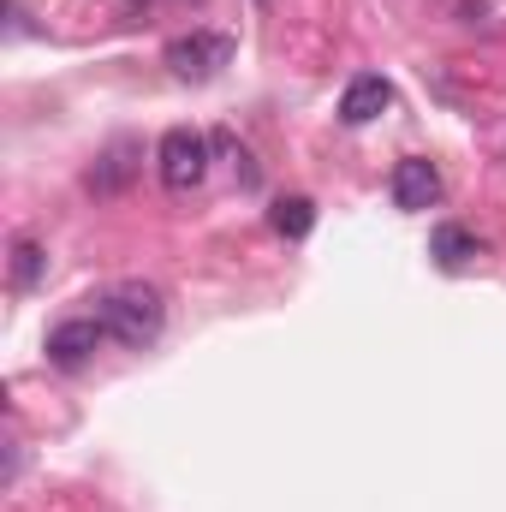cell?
<instances>
[{
    "label": "cell",
    "mask_w": 506,
    "mask_h": 512,
    "mask_svg": "<svg viewBox=\"0 0 506 512\" xmlns=\"http://www.w3.org/2000/svg\"><path fill=\"white\" fill-rule=\"evenodd\" d=\"M96 322L108 328V340L143 352V346H155L161 328H167V298H161V286H149V280H120V286H108V292L96 298Z\"/></svg>",
    "instance_id": "1"
},
{
    "label": "cell",
    "mask_w": 506,
    "mask_h": 512,
    "mask_svg": "<svg viewBox=\"0 0 506 512\" xmlns=\"http://www.w3.org/2000/svg\"><path fill=\"white\" fill-rule=\"evenodd\" d=\"M221 66H233V36H221V30H191V36L167 42V72L185 84H209Z\"/></svg>",
    "instance_id": "2"
},
{
    "label": "cell",
    "mask_w": 506,
    "mask_h": 512,
    "mask_svg": "<svg viewBox=\"0 0 506 512\" xmlns=\"http://www.w3.org/2000/svg\"><path fill=\"white\" fill-rule=\"evenodd\" d=\"M155 173H161L167 191L203 185V173H209V137L191 131V126H173L167 137H161V149H155Z\"/></svg>",
    "instance_id": "3"
},
{
    "label": "cell",
    "mask_w": 506,
    "mask_h": 512,
    "mask_svg": "<svg viewBox=\"0 0 506 512\" xmlns=\"http://www.w3.org/2000/svg\"><path fill=\"white\" fill-rule=\"evenodd\" d=\"M102 340H108V328H102L96 316H72V322L48 328V364H54V370H84Z\"/></svg>",
    "instance_id": "4"
},
{
    "label": "cell",
    "mask_w": 506,
    "mask_h": 512,
    "mask_svg": "<svg viewBox=\"0 0 506 512\" xmlns=\"http://www.w3.org/2000/svg\"><path fill=\"white\" fill-rule=\"evenodd\" d=\"M393 203H399L405 215H423V209H435V203H441V173H435V161H423V155H405V161L393 167Z\"/></svg>",
    "instance_id": "5"
},
{
    "label": "cell",
    "mask_w": 506,
    "mask_h": 512,
    "mask_svg": "<svg viewBox=\"0 0 506 512\" xmlns=\"http://www.w3.org/2000/svg\"><path fill=\"white\" fill-rule=\"evenodd\" d=\"M387 108H393V84L376 78V72L352 78V84H346V96H340V120H346V126H370V120H381Z\"/></svg>",
    "instance_id": "6"
},
{
    "label": "cell",
    "mask_w": 506,
    "mask_h": 512,
    "mask_svg": "<svg viewBox=\"0 0 506 512\" xmlns=\"http://www.w3.org/2000/svg\"><path fill=\"white\" fill-rule=\"evenodd\" d=\"M268 227H274L280 239H304V233L316 227V203H310V197H280V203L268 209Z\"/></svg>",
    "instance_id": "7"
},
{
    "label": "cell",
    "mask_w": 506,
    "mask_h": 512,
    "mask_svg": "<svg viewBox=\"0 0 506 512\" xmlns=\"http://www.w3.org/2000/svg\"><path fill=\"white\" fill-rule=\"evenodd\" d=\"M477 251H483V245H477L465 227H435V233H429V256H435L441 268H465Z\"/></svg>",
    "instance_id": "8"
},
{
    "label": "cell",
    "mask_w": 506,
    "mask_h": 512,
    "mask_svg": "<svg viewBox=\"0 0 506 512\" xmlns=\"http://www.w3.org/2000/svg\"><path fill=\"white\" fill-rule=\"evenodd\" d=\"M42 274H48V251H42L36 239H18V245H12V286H18V292H36Z\"/></svg>",
    "instance_id": "9"
},
{
    "label": "cell",
    "mask_w": 506,
    "mask_h": 512,
    "mask_svg": "<svg viewBox=\"0 0 506 512\" xmlns=\"http://www.w3.org/2000/svg\"><path fill=\"white\" fill-rule=\"evenodd\" d=\"M126 143H114V149H108V155H102V167H96V173H90V185H96V191H120V185H126Z\"/></svg>",
    "instance_id": "10"
}]
</instances>
